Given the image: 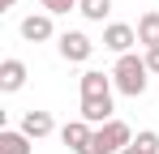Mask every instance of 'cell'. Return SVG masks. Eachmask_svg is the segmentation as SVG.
<instances>
[{"instance_id": "cell-1", "label": "cell", "mask_w": 159, "mask_h": 154, "mask_svg": "<svg viewBox=\"0 0 159 154\" xmlns=\"http://www.w3.org/2000/svg\"><path fill=\"white\" fill-rule=\"evenodd\" d=\"M146 60H138L133 51H125L120 60H116V69H112V81H116V90L120 94H129V99H138V94H146Z\"/></svg>"}, {"instance_id": "cell-2", "label": "cell", "mask_w": 159, "mask_h": 154, "mask_svg": "<svg viewBox=\"0 0 159 154\" xmlns=\"http://www.w3.org/2000/svg\"><path fill=\"white\" fill-rule=\"evenodd\" d=\"M129 141H133V133H129V124H125V120H107V124L95 128L90 146H86L82 154H120Z\"/></svg>"}, {"instance_id": "cell-3", "label": "cell", "mask_w": 159, "mask_h": 154, "mask_svg": "<svg viewBox=\"0 0 159 154\" xmlns=\"http://www.w3.org/2000/svg\"><path fill=\"white\" fill-rule=\"evenodd\" d=\"M90 51H95V43H90L82 30H65V34H60V56H65V60L78 64V60H90Z\"/></svg>"}, {"instance_id": "cell-4", "label": "cell", "mask_w": 159, "mask_h": 154, "mask_svg": "<svg viewBox=\"0 0 159 154\" xmlns=\"http://www.w3.org/2000/svg\"><path fill=\"white\" fill-rule=\"evenodd\" d=\"M133 43H138V30H133V26H125V22H112V26L103 30V47L116 51V56H125Z\"/></svg>"}, {"instance_id": "cell-5", "label": "cell", "mask_w": 159, "mask_h": 154, "mask_svg": "<svg viewBox=\"0 0 159 154\" xmlns=\"http://www.w3.org/2000/svg\"><path fill=\"white\" fill-rule=\"evenodd\" d=\"M90 137H95V128L86 124V120H69V124L60 128V141H65L73 154H82V150H86V146H90Z\"/></svg>"}, {"instance_id": "cell-6", "label": "cell", "mask_w": 159, "mask_h": 154, "mask_svg": "<svg viewBox=\"0 0 159 154\" xmlns=\"http://www.w3.org/2000/svg\"><path fill=\"white\" fill-rule=\"evenodd\" d=\"M82 99H112V77L99 69H86L82 73Z\"/></svg>"}, {"instance_id": "cell-7", "label": "cell", "mask_w": 159, "mask_h": 154, "mask_svg": "<svg viewBox=\"0 0 159 154\" xmlns=\"http://www.w3.org/2000/svg\"><path fill=\"white\" fill-rule=\"evenodd\" d=\"M22 39H26V43L52 39V13H30L26 22H22Z\"/></svg>"}, {"instance_id": "cell-8", "label": "cell", "mask_w": 159, "mask_h": 154, "mask_svg": "<svg viewBox=\"0 0 159 154\" xmlns=\"http://www.w3.org/2000/svg\"><path fill=\"white\" fill-rule=\"evenodd\" d=\"M22 86H26V64L9 56V60L0 64V90H4V94H13V90H22Z\"/></svg>"}, {"instance_id": "cell-9", "label": "cell", "mask_w": 159, "mask_h": 154, "mask_svg": "<svg viewBox=\"0 0 159 154\" xmlns=\"http://www.w3.org/2000/svg\"><path fill=\"white\" fill-rule=\"evenodd\" d=\"M0 154H34V146L22 128H0Z\"/></svg>"}, {"instance_id": "cell-10", "label": "cell", "mask_w": 159, "mask_h": 154, "mask_svg": "<svg viewBox=\"0 0 159 154\" xmlns=\"http://www.w3.org/2000/svg\"><path fill=\"white\" fill-rule=\"evenodd\" d=\"M52 116H48V111H26V116H22V133H26L30 141H39V137H48V133H52Z\"/></svg>"}, {"instance_id": "cell-11", "label": "cell", "mask_w": 159, "mask_h": 154, "mask_svg": "<svg viewBox=\"0 0 159 154\" xmlns=\"http://www.w3.org/2000/svg\"><path fill=\"white\" fill-rule=\"evenodd\" d=\"M82 120L86 124H107L112 120V99H82Z\"/></svg>"}, {"instance_id": "cell-12", "label": "cell", "mask_w": 159, "mask_h": 154, "mask_svg": "<svg viewBox=\"0 0 159 154\" xmlns=\"http://www.w3.org/2000/svg\"><path fill=\"white\" fill-rule=\"evenodd\" d=\"M120 154H159V133H151V128H146V133H138Z\"/></svg>"}, {"instance_id": "cell-13", "label": "cell", "mask_w": 159, "mask_h": 154, "mask_svg": "<svg viewBox=\"0 0 159 154\" xmlns=\"http://www.w3.org/2000/svg\"><path fill=\"white\" fill-rule=\"evenodd\" d=\"M138 43H146V47H159V13H146V17L138 22Z\"/></svg>"}, {"instance_id": "cell-14", "label": "cell", "mask_w": 159, "mask_h": 154, "mask_svg": "<svg viewBox=\"0 0 159 154\" xmlns=\"http://www.w3.org/2000/svg\"><path fill=\"white\" fill-rule=\"evenodd\" d=\"M78 13L86 17V22H103L107 13H112V0H82V4H78Z\"/></svg>"}, {"instance_id": "cell-15", "label": "cell", "mask_w": 159, "mask_h": 154, "mask_svg": "<svg viewBox=\"0 0 159 154\" xmlns=\"http://www.w3.org/2000/svg\"><path fill=\"white\" fill-rule=\"evenodd\" d=\"M39 4H43L48 13H69V9H78L82 0H39Z\"/></svg>"}, {"instance_id": "cell-16", "label": "cell", "mask_w": 159, "mask_h": 154, "mask_svg": "<svg viewBox=\"0 0 159 154\" xmlns=\"http://www.w3.org/2000/svg\"><path fill=\"white\" fill-rule=\"evenodd\" d=\"M142 60H146V69H151V73H159V47H146Z\"/></svg>"}, {"instance_id": "cell-17", "label": "cell", "mask_w": 159, "mask_h": 154, "mask_svg": "<svg viewBox=\"0 0 159 154\" xmlns=\"http://www.w3.org/2000/svg\"><path fill=\"white\" fill-rule=\"evenodd\" d=\"M0 4H4V9H13V4H17V0H0Z\"/></svg>"}]
</instances>
